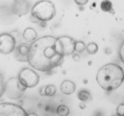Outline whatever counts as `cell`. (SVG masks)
<instances>
[{
    "mask_svg": "<svg viewBox=\"0 0 124 116\" xmlns=\"http://www.w3.org/2000/svg\"><path fill=\"white\" fill-rule=\"evenodd\" d=\"M57 38L45 36L35 39L30 45L27 62L31 67L40 71H49L60 65L63 56L55 51Z\"/></svg>",
    "mask_w": 124,
    "mask_h": 116,
    "instance_id": "1",
    "label": "cell"
},
{
    "mask_svg": "<svg viewBox=\"0 0 124 116\" xmlns=\"http://www.w3.org/2000/svg\"><path fill=\"white\" fill-rule=\"evenodd\" d=\"M96 79L100 86L104 90L113 91L122 84L124 71L118 65L108 64L100 68Z\"/></svg>",
    "mask_w": 124,
    "mask_h": 116,
    "instance_id": "2",
    "label": "cell"
},
{
    "mask_svg": "<svg viewBox=\"0 0 124 116\" xmlns=\"http://www.w3.org/2000/svg\"><path fill=\"white\" fill-rule=\"evenodd\" d=\"M31 14L38 21L46 22L54 18L56 10L52 2L47 0H41L34 5L31 10Z\"/></svg>",
    "mask_w": 124,
    "mask_h": 116,
    "instance_id": "3",
    "label": "cell"
},
{
    "mask_svg": "<svg viewBox=\"0 0 124 116\" xmlns=\"http://www.w3.org/2000/svg\"><path fill=\"white\" fill-rule=\"evenodd\" d=\"M26 89L18 78L12 77L5 84L4 94L9 99L18 100L23 96Z\"/></svg>",
    "mask_w": 124,
    "mask_h": 116,
    "instance_id": "4",
    "label": "cell"
},
{
    "mask_svg": "<svg viewBox=\"0 0 124 116\" xmlns=\"http://www.w3.org/2000/svg\"><path fill=\"white\" fill-rule=\"evenodd\" d=\"M76 42L71 38L62 36L57 39L55 43V51L63 56L71 55L75 52Z\"/></svg>",
    "mask_w": 124,
    "mask_h": 116,
    "instance_id": "5",
    "label": "cell"
},
{
    "mask_svg": "<svg viewBox=\"0 0 124 116\" xmlns=\"http://www.w3.org/2000/svg\"><path fill=\"white\" fill-rule=\"evenodd\" d=\"M18 79L26 88H32L38 85L40 77L32 70L26 68L20 71Z\"/></svg>",
    "mask_w": 124,
    "mask_h": 116,
    "instance_id": "6",
    "label": "cell"
},
{
    "mask_svg": "<svg viewBox=\"0 0 124 116\" xmlns=\"http://www.w3.org/2000/svg\"><path fill=\"white\" fill-rule=\"evenodd\" d=\"M26 111L21 106L10 103H0V116H27Z\"/></svg>",
    "mask_w": 124,
    "mask_h": 116,
    "instance_id": "7",
    "label": "cell"
},
{
    "mask_svg": "<svg viewBox=\"0 0 124 116\" xmlns=\"http://www.w3.org/2000/svg\"><path fill=\"white\" fill-rule=\"evenodd\" d=\"M16 41L14 36L9 33L0 35V53L9 54L14 51Z\"/></svg>",
    "mask_w": 124,
    "mask_h": 116,
    "instance_id": "8",
    "label": "cell"
},
{
    "mask_svg": "<svg viewBox=\"0 0 124 116\" xmlns=\"http://www.w3.org/2000/svg\"><path fill=\"white\" fill-rule=\"evenodd\" d=\"M30 10V5L26 0H15L12 6V11L18 16L27 15Z\"/></svg>",
    "mask_w": 124,
    "mask_h": 116,
    "instance_id": "9",
    "label": "cell"
},
{
    "mask_svg": "<svg viewBox=\"0 0 124 116\" xmlns=\"http://www.w3.org/2000/svg\"><path fill=\"white\" fill-rule=\"evenodd\" d=\"M30 45L27 44H20L15 48L14 56L19 62H27V55Z\"/></svg>",
    "mask_w": 124,
    "mask_h": 116,
    "instance_id": "10",
    "label": "cell"
},
{
    "mask_svg": "<svg viewBox=\"0 0 124 116\" xmlns=\"http://www.w3.org/2000/svg\"><path fill=\"white\" fill-rule=\"evenodd\" d=\"M60 90L63 94L70 95L76 91V85L70 80H65L61 84Z\"/></svg>",
    "mask_w": 124,
    "mask_h": 116,
    "instance_id": "11",
    "label": "cell"
},
{
    "mask_svg": "<svg viewBox=\"0 0 124 116\" xmlns=\"http://www.w3.org/2000/svg\"><path fill=\"white\" fill-rule=\"evenodd\" d=\"M23 38V39L26 42H33L37 38V33L34 28H27L24 31Z\"/></svg>",
    "mask_w": 124,
    "mask_h": 116,
    "instance_id": "12",
    "label": "cell"
},
{
    "mask_svg": "<svg viewBox=\"0 0 124 116\" xmlns=\"http://www.w3.org/2000/svg\"><path fill=\"white\" fill-rule=\"evenodd\" d=\"M78 98L80 101L84 103H89L92 100L90 93L85 90H82L78 93Z\"/></svg>",
    "mask_w": 124,
    "mask_h": 116,
    "instance_id": "13",
    "label": "cell"
},
{
    "mask_svg": "<svg viewBox=\"0 0 124 116\" xmlns=\"http://www.w3.org/2000/svg\"><path fill=\"white\" fill-rule=\"evenodd\" d=\"M57 113L60 116H66L70 113V110L65 105H60L57 109Z\"/></svg>",
    "mask_w": 124,
    "mask_h": 116,
    "instance_id": "14",
    "label": "cell"
},
{
    "mask_svg": "<svg viewBox=\"0 0 124 116\" xmlns=\"http://www.w3.org/2000/svg\"><path fill=\"white\" fill-rule=\"evenodd\" d=\"M56 91H57V89L54 85H49L45 88V93L46 96H53L56 93Z\"/></svg>",
    "mask_w": 124,
    "mask_h": 116,
    "instance_id": "15",
    "label": "cell"
},
{
    "mask_svg": "<svg viewBox=\"0 0 124 116\" xmlns=\"http://www.w3.org/2000/svg\"><path fill=\"white\" fill-rule=\"evenodd\" d=\"M112 7H113L112 3L109 0H104L101 3V8L103 12H108L111 11L112 10Z\"/></svg>",
    "mask_w": 124,
    "mask_h": 116,
    "instance_id": "16",
    "label": "cell"
},
{
    "mask_svg": "<svg viewBox=\"0 0 124 116\" xmlns=\"http://www.w3.org/2000/svg\"><path fill=\"white\" fill-rule=\"evenodd\" d=\"M98 46L95 43H89L86 47L87 52L89 54H95L98 52Z\"/></svg>",
    "mask_w": 124,
    "mask_h": 116,
    "instance_id": "17",
    "label": "cell"
},
{
    "mask_svg": "<svg viewBox=\"0 0 124 116\" xmlns=\"http://www.w3.org/2000/svg\"><path fill=\"white\" fill-rule=\"evenodd\" d=\"M86 48L85 44L84 42H82V41H78V42H76V45H75V51L77 52V53H82L83 52Z\"/></svg>",
    "mask_w": 124,
    "mask_h": 116,
    "instance_id": "18",
    "label": "cell"
},
{
    "mask_svg": "<svg viewBox=\"0 0 124 116\" xmlns=\"http://www.w3.org/2000/svg\"><path fill=\"white\" fill-rule=\"evenodd\" d=\"M4 87H5V84L4 82V78L3 75L0 73V98L4 94Z\"/></svg>",
    "mask_w": 124,
    "mask_h": 116,
    "instance_id": "19",
    "label": "cell"
},
{
    "mask_svg": "<svg viewBox=\"0 0 124 116\" xmlns=\"http://www.w3.org/2000/svg\"><path fill=\"white\" fill-rule=\"evenodd\" d=\"M119 56L122 62L124 64V42L122 44L119 48Z\"/></svg>",
    "mask_w": 124,
    "mask_h": 116,
    "instance_id": "20",
    "label": "cell"
},
{
    "mask_svg": "<svg viewBox=\"0 0 124 116\" xmlns=\"http://www.w3.org/2000/svg\"><path fill=\"white\" fill-rule=\"evenodd\" d=\"M117 114L119 116H124V104H120L117 109Z\"/></svg>",
    "mask_w": 124,
    "mask_h": 116,
    "instance_id": "21",
    "label": "cell"
},
{
    "mask_svg": "<svg viewBox=\"0 0 124 116\" xmlns=\"http://www.w3.org/2000/svg\"><path fill=\"white\" fill-rule=\"evenodd\" d=\"M89 0H74V2L78 6H84L87 4Z\"/></svg>",
    "mask_w": 124,
    "mask_h": 116,
    "instance_id": "22",
    "label": "cell"
},
{
    "mask_svg": "<svg viewBox=\"0 0 124 116\" xmlns=\"http://www.w3.org/2000/svg\"><path fill=\"white\" fill-rule=\"evenodd\" d=\"M73 59L76 62H78L80 61V56L77 54H74L73 55Z\"/></svg>",
    "mask_w": 124,
    "mask_h": 116,
    "instance_id": "23",
    "label": "cell"
},
{
    "mask_svg": "<svg viewBox=\"0 0 124 116\" xmlns=\"http://www.w3.org/2000/svg\"><path fill=\"white\" fill-rule=\"evenodd\" d=\"M40 95L42 96H46L45 93V88H42L40 91Z\"/></svg>",
    "mask_w": 124,
    "mask_h": 116,
    "instance_id": "24",
    "label": "cell"
},
{
    "mask_svg": "<svg viewBox=\"0 0 124 116\" xmlns=\"http://www.w3.org/2000/svg\"><path fill=\"white\" fill-rule=\"evenodd\" d=\"M28 116H37L36 114H34V113H31V114H29Z\"/></svg>",
    "mask_w": 124,
    "mask_h": 116,
    "instance_id": "25",
    "label": "cell"
}]
</instances>
